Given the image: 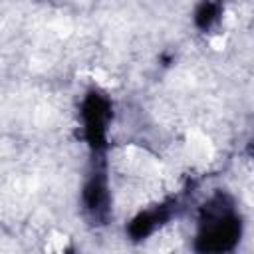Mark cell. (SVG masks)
Segmentation results:
<instances>
[{
    "label": "cell",
    "mask_w": 254,
    "mask_h": 254,
    "mask_svg": "<svg viewBox=\"0 0 254 254\" xmlns=\"http://www.w3.org/2000/svg\"><path fill=\"white\" fill-rule=\"evenodd\" d=\"M240 236V218L226 204L224 196H216L204 206L196 248L202 252L230 250Z\"/></svg>",
    "instance_id": "1"
},
{
    "label": "cell",
    "mask_w": 254,
    "mask_h": 254,
    "mask_svg": "<svg viewBox=\"0 0 254 254\" xmlns=\"http://www.w3.org/2000/svg\"><path fill=\"white\" fill-rule=\"evenodd\" d=\"M81 117H83L85 139L91 145V149H95V151L103 149L105 139H107V125H109V117H111L109 101L103 95H99L97 91H91L81 105Z\"/></svg>",
    "instance_id": "2"
},
{
    "label": "cell",
    "mask_w": 254,
    "mask_h": 254,
    "mask_svg": "<svg viewBox=\"0 0 254 254\" xmlns=\"http://www.w3.org/2000/svg\"><path fill=\"white\" fill-rule=\"evenodd\" d=\"M83 202H85V208L95 216V218H105L107 214V202H109V196H107V185H105V177L101 173L93 175L89 179V183L85 185L83 189Z\"/></svg>",
    "instance_id": "3"
},
{
    "label": "cell",
    "mask_w": 254,
    "mask_h": 254,
    "mask_svg": "<svg viewBox=\"0 0 254 254\" xmlns=\"http://www.w3.org/2000/svg\"><path fill=\"white\" fill-rule=\"evenodd\" d=\"M169 216V208L167 206H159L157 210H149V212H141L133 222H131V226H129V234L133 236V238H145V236H149L159 224H161V220H165Z\"/></svg>",
    "instance_id": "4"
},
{
    "label": "cell",
    "mask_w": 254,
    "mask_h": 254,
    "mask_svg": "<svg viewBox=\"0 0 254 254\" xmlns=\"http://www.w3.org/2000/svg\"><path fill=\"white\" fill-rule=\"evenodd\" d=\"M220 16V4L216 0H204L194 14V22L200 30H208Z\"/></svg>",
    "instance_id": "5"
}]
</instances>
